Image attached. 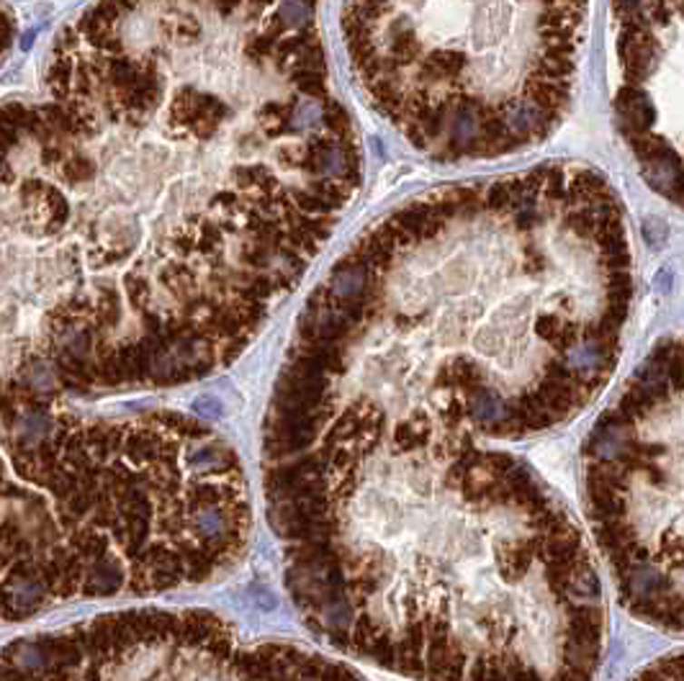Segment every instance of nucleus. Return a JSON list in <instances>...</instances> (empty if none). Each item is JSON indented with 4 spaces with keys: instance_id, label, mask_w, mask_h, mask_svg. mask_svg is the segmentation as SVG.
Wrapping results in <instances>:
<instances>
[{
    "instance_id": "f257e3e1",
    "label": "nucleus",
    "mask_w": 684,
    "mask_h": 681,
    "mask_svg": "<svg viewBox=\"0 0 684 681\" xmlns=\"http://www.w3.org/2000/svg\"><path fill=\"white\" fill-rule=\"evenodd\" d=\"M80 52L113 178L80 245L183 381L230 365L307 276L363 180L319 0H113Z\"/></svg>"
},
{
    "instance_id": "f03ea898",
    "label": "nucleus",
    "mask_w": 684,
    "mask_h": 681,
    "mask_svg": "<svg viewBox=\"0 0 684 681\" xmlns=\"http://www.w3.org/2000/svg\"><path fill=\"white\" fill-rule=\"evenodd\" d=\"M636 288L602 172L545 162L412 196L327 270L278 378L280 430H541L612 373Z\"/></svg>"
},
{
    "instance_id": "7ed1b4c3",
    "label": "nucleus",
    "mask_w": 684,
    "mask_h": 681,
    "mask_svg": "<svg viewBox=\"0 0 684 681\" xmlns=\"http://www.w3.org/2000/svg\"><path fill=\"white\" fill-rule=\"evenodd\" d=\"M317 443L294 563L319 622L427 681L590 679V550L528 473L425 430Z\"/></svg>"
},
{
    "instance_id": "20e7f679",
    "label": "nucleus",
    "mask_w": 684,
    "mask_h": 681,
    "mask_svg": "<svg viewBox=\"0 0 684 681\" xmlns=\"http://www.w3.org/2000/svg\"><path fill=\"white\" fill-rule=\"evenodd\" d=\"M590 0H345L353 75L443 162L517 155L563 122Z\"/></svg>"
},
{
    "instance_id": "39448f33",
    "label": "nucleus",
    "mask_w": 684,
    "mask_h": 681,
    "mask_svg": "<svg viewBox=\"0 0 684 681\" xmlns=\"http://www.w3.org/2000/svg\"><path fill=\"white\" fill-rule=\"evenodd\" d=\"M679 342H664L636 373L630 391L610 419L607 452L594 471L597 522L612 558L640 579L649 602V576L679 599V520H682V399Z\"/></svg>"
},
{
    "instance_id": "423d86ee",
    "label": "nucleus",
    "mask_w": 684,
    "mask_h": 681,
    "mask_svg": "<svg viewBox=\"0 0 684 681\" xmlns=\"http://www.w3.org/2000/svg\"><path fill=\"white\" fill-rule=\"evenodd\" d=\"M618 122L646 180L674 203L682 168V0H612Z\"/></svg>"
},
{
    "instance_id": "0eeeda50",
    "label": "nucleus",
    "mask_w": 684,
    "mask_h": 681,
    "mask_svg": "<svg viewBox=\"0 0 684 681\" xmlns=\"http://www.w3.org/2000/svg\"><path fill=\"white\" fill-rule=\"evenodd\" d=\"M60 175H63V180L67 183V186H73V188L91 186L95 178L93 157L88 155V152H80V150H75V147L70 144V155L63 160V165H60Z\"/></svg>"
},
{
    "instance_id": "6e6552de",
    "label": "nucleus",
    "mask_w": 684,
    "mask_h": 681,
    "mask_svg": "<svg viewBox=\"0 0 684 681\" xmlns=\"http://www.w3.org/2000/svg\"><path fill=\"white\" fill-rule=\"evenodd\" d=\"M73 70H75V60H73V54H57V57H54V63L49 64L47 85L57 103H63V101L70 98Z\"/></svg>"
},
{
    "instance_id": "1a4fd4ad",
    "label": "nucleus",
    "mask_w": 684,
    "mask_h": 681,
    "mask_svg": "<svg viewBox=\"0 0 684 681\" xmlns=\"http://www.w3.org/2000/svg\"><path fill=\"white\" fill-rule=\"evenodd\" d=\"M80 49V34L75 26H64L57 34V54H75Z\"/></svg>"
},
{
    "instance_id": "9d476101",
    "label": "nucleus",
    "mask_w": 684,
    "mask_h": 681,
    "mask_svg": "<svg viewBox=\"0 0 684 681\" xmlns=\"http://www.w3.org/2000/svg\"><path fill=\"white\" fill-rule=\"evenodd\" d=\"M44 186H47V183H44V180H36V178L26 180V183L21 186V201L29 203V206H34V203L42 199V193H44Z\"/></svg>"
},
{
    "instance_id": "9b49d317",
    "label": "nucleus",
    "mask_w": 684,
    "mask_h": 681,
    "mask_svg": "<svg viewBox=\"0 0 684 681\" xmlns=\"http://www.w3.org/2000/svg\"><path fill=\"white\" fill-rule=\"evenodd\" d=\"M11 36H14V24H11V18L0 14V49L11 44Z\"/></svg>"
},
{
    "instance_id": "f8f14e48",
    "label": "nucleus",
    "mask_w": 684,
    "mask_h": 681,
    "mask_svg": "<svg viewBox=\"0 0 684 681\" xmlns=\"http://www.w3.org/2000/svg\"><path fill=\"white\" fill-rule=\"evenodd\" d=\"M3 170H5V155L0 152V172H3Z\"/></svg>"
}]
</instances>
